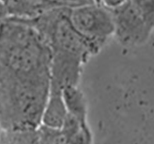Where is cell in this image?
<instances>
[{"label": "cell", "mask_w": 154, "mask_h": 144, "mask_svg": "<svg viewBox=\"0 0 154 144\" xmlns=\"http://www.w3.org/2000/svg\"><path fill=\"white\" fill-rule=\"evenodd\" d=\"M50 89V51L24 21L0 23V129L34 130Z\"/></svg>", "instance_id": "6da1fadb"}, {"label": "cell", "mask_w": 154, "mask_h": 144, "mask_svg": "<svg viewBox=\"0 0 154 144\" xmlns=\"http://www.w3.org/2000/svg\"><path fill=\"white\" fill-rule=\"evenodd\" d=\"M78 2L71 1L33 20H21L33 27L49 48L50 91L61 92L67 86H79L83 67L95 55L88 42L76 32L68 19V8Z\"/></svg>", "instance_id": "7a4b0ae2"}, {"label": "cell", "mask_w": 154, "mask_h": 144, "mask_svg": "<svg viewBox=\"0 0 154 144\" xmlns=\"http://www.w3.org/2000/svg\"><path fill=\"white\" fill-rule=\"evenodd\" d=\"M114 22L113 38L125 47L142 46L154 29V0L105 1Z\"/></svg>", "instance_id": "3957f363"}, {"label": "cell", "mask_w": 154, "mask_h": 144, "mask_svg": "<svg viewBox=\"0 0 154 144\" xmlns=\"http://www.w3.org/2000/svg\"><path fill=\"white\" fill-rule=\"evenodd\" d=\"M68 19L76 32L88 42L95 55L113 38V15L105 1H79L68 8Z\"/></svg>", "instance_id": "277c9868"}, {"label": "cell", "mask_w": 154, "mask_h": 144, "mask_svg": "<svg viewBox=\"0 0 154 144\" xmlns=\"http://www.w3.org/2000/svg\"><path fill=\"white\" fill-rule=\"evenodd\" d=\"M8 18L29 21L41 16L56 7L68 5L71 1H53V0H10L4 1Z\"/></svg>", "instance_id": "5b68a950"}, {"label": "cell", "mask_w": 154, "mask_h": 144, "mask_svg": "<svg viewBox=\"0 0 154 144\" xmlns=\"http://www.w3.org/2000/svg\"><path fill=\"white\" fill-rule=\"evenodd\" d=\"M67 114L77 119L82 125H88L87 99L79 86H67L61 91Z\"/></svg>", "instance_id": "8992f818"}, {"label": "cell", "mask_w": 154, "mask_h": 144, "mask_svg": "<svg viewBox=\"0 0 154 144\" xmlns=\"http://www.w3.org/2000/svg\"><path fill=\"white\" fill-rule=\"evenodd\" d=\"M67 116L62 94L57 91H49V95L43 109L41 125L52 128H60Z\"/></svg>", "instance_id": "52a82bcc"}, {"label": "cell", "mask_w": 154, "mask_h": 144, "mask_svg": "<svg viewBox=\"0 0 154 144\" xmlns=\"http://www.w3.org/2000/svg\"><path fill=\"white\" fill-rule=\"evenodd\" d=\"M0 144H40L36 129L0 131Z\"/></svg>", "instance_id": "ba28073f"}, {"label": "cell", "mask_w": 154, "mask_h": 144, "mask_svg": "<svg viewBox=\"0 0 154 144\" xmlns=\"http://www.w3.org/2000/svg\"><path fill=\"white\" fill-rule=\"evenodd\" d=\"M40 144H67V139L60 128L47 127L40 124L36 128Z\"/></svg>", "instance_id": "9c48e42d"}, {"label": "cell", "mask_w": 154, "mask_h": 144, "mask_svg": "<svg viewBox=\"0 0 154 144\" xmlns=\"http://www.w3.org/2000/svg\"><path fill=\"white\" fill-rule=\"evenodd\" d=\"M67 144H93V134L90 125L80 128L78 132L67 141Z\"/></svg>", "instance_id": "30bf717a"}, {"label": "cell", "mask_w": 154, "mask_h": 144, "mask_svg": "<svg viewBox=\"0 0 154 144\" xmlns=\"http://www.w3.org/2000/svg\"><path fill=\"white\" fill-rule=\"evenodd\" d=\"M8 18L7 10H6V6L4 1H0V23L3 22Z\"/></svg>", "instance_id": "8fae6325"}, {"label": "cell", "mask_w": 154, "mask_h": 144, "mask_svg": "<svg viewBox=\"0 0 154 144\" xmlns=\"http://www.w3.org/2000/svg\"><path fill=\"white\" fill-rule=\"evenodd\" d=\"M0 131H1V129H0Z\"/></svg>", "instance_id": "7c38bea8"}]
</instances>
